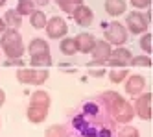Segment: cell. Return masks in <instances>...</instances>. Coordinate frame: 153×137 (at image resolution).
<instances>
[{
  "label": "cell",
  "instance_id": "1",
  "mask_svg": "<svg viewBox=\"0 0 153 137\" xmlns=\"http://www.w3.org/2000/svg\"><path fill=\"white\" fill-rule=\"evenodd\" d=\"M2 48L9 56V59H17L24 54V43L20 39L19 32L15 30H6L2 33Z\"/></svg>",
  "mask_w": 153,
  "mask_h": 137
},
{
  "label": "cell",
  "instance_id": "2",
  "mask_svg": "<svg viewBox=\"0 0 153 137\" xmlns=\"http://www.w3.org/2000/svg\"><path fill=\"white\" fill-rule=\"evenodd\" d=\"M105 98H107L109 104H113V115H114L116 120L127 122V120L133 119V108H131L120 95H116V93H105Z\"/></svg>",
  "mask_w": 153,
  "mask_h": 137
},
{
  "label": "cell",
  "instance_id": "3",
  "mask_svg": "<svg viewBox=\"0 0 153 137\" xmlns=\"http://www.w3.org/2000/svg\"><path fill=\"white\" fill-rule=\"evenodd\" d=\"M149 19H151V13H148V17L144 19V15H142V13L133 11V13H129L126 17V24H127V28H129L131 33H142V32L149 26Z\"/></svg>",
  "mask_w": 153,
  "mask_h": 137
},
{
  "label": "cell",
  "instance_id": "4",
  "mask_svg": "<svg viewBox=\"0 0 153 137\" xmlns=\"http://www.w3.org/2000/svg\"><path fill=\"white\" fill-rule=\"evenodd\" d=\"M105 39L109 44H124L127 41V32L126 28L120 24V22H111L107 28H105Z\"/></svg>",
  "mask_w": 153,
  "mask_h": 137
},
{
  "label": "cell",
  "instance_id": "5",
  "mask_svg": "<svg viewBox=\"0 0 153 137\" xmlns=\"http://www.w3.org/2000/svg\"><path fill=\"white\" fill-rule=\"evenodd\" d=\"M17 78L20 80L22 84H42L45 80L48 78V71H39V68H20L17 72Z\"/></svg>",
  "mask_w": 153,
  "mask_h": 137
},
{
  "label": "cell",
  "instance_id": "6",
  "mask_svg": "<svg viewBox=\"0 0 153 137\" xmlns=\"http://www.w3.org/2000/svg\"><path fill=\"white\" fill-rule=\"evenodd\" d=\"M45 28H46L48 35H50L52 39H59V37H63L65 33H67V30H68L67 22H65L61 17H53V19H50V20L46 22Z\"/></svg>",
  "mask_w": 153,
  "mask_h": 137
},
{
  "label": "cell",
  "instance_id": "7",
  "mask_svg": "<svg viewBox=\"0 0 153 137\" xmlns=\"http://www.w3.org/2000/svg\"><path fill=\"white\" fill-rule=\"evenodd\" d=\"M131 50H127V48H118V50H114V52H111V58H109L107 61L111 63L113 67H126V65H129V61H131Z\"/></svg>",
  "mask_w": 153,
  "mask_h": 137
},
{
  "label": "cell",
  "instance_id": "8",
  "mask_svg": "<svg viewBox=\"0 0 153 137\" xmlns=\"http://www.w3.org/2000/svg\"><path fill=\"white\" fill-rule=\"evenodd\" d=\"M72 15H74L76 22H78L79 26H91L92 24V11L87 6H83V4H79L78 8H76L72 11Z\"/></svg>",
  "mask_w": 153,
  "mask_h": 137
},
{
  "label": "cell",
  "instance_id": "9",
  "mask_svg": "<svg viewBox=\"0 0 153 137\" xmlns=\"http://www.w3.org/2000/svg\"><path fill=\"white\" fill-rule=\"evenodd\" d=\"M111 44H109L107 41H100L98 43L96 41V44H94V48H92V56H94V59L96 61H100V63H103V61H107L109 58H111Z\"/></svg>",
  "mask_w": 153,
  "mask_h": 137
},
{
  "label": "cell",
  "instance_id": "10",
  "mask_svg": "<svg viewBox=\"0 0 153 137\" xmlns=\"http://www.w3.org/2000/svg\"><path fill=\"white\" fill-rule=\"evenodd\" d=\"M137 113L140 119H146V120L151 119V95L149 93H146L144 96H140L137 100Z\"/></svg>",
  "mask_w": 153,
  "mask_h": 137
},
{
  "label": "cell",
  "instance_id": "11",
  "mask_svg": "<svg viewBox=\"0 0 153 137\" xmlns=\"http://www.w3.org/2000/svg\"><path fill=\"white\" fill-rule=\"evenodd\" d=\"M76 44H78V52H92L94 44H96V39L91 35V33H79L76 37Z\"/></svg>",
  "mask_w": 153,
  "mask_h": 137
},
{
  "label": "cell",
  "instance_id": "12",
  "mask_svg": "<svg viewBox=\"0 0 153 137\" xmlns=\"http://www.w3.org/2000/svg\"><path fill=\"white\" fill-rule=\"evenodd\" d=\"M105 9L111 17L126 13V0H105Z\"/></svg>",
  "mask_w": 153,
  "mask_h": 137
},
{
  "label": "cell",
  "instance_id": "13",
  "mask_svg": "<svg viewBox=\"0 0 153 137\" xmlns=\"http://www.w3.org/2000/svg\"><path fill=\"white\" fill-rule=\"evenodd\" d=\"M144 78L142 76H129V80H127V84H126V91L129 95H138L142 89H144Z\"/></svg>",
  "mask_w": 153,
  "mask_h": 137
},
{
  "label": "cell",
  "instance_id": "14",
  "mask_svg": "<svg viewBox=\"0 0 153 137\" xmlns=\"http://www.w3.org/2000/svg\"><path fill=\"white\" fill-rule=\"evenodd\" d=\"M28 119L31 122H41L46 119V108H41V106H33L31 104L28 109Z\"/></svg>",
  "mask_w": 153,
  "mask_h": 137
},
{
  "label": "cell",
  "instance_id": "15",
  "mask_svg": "<svg viewBox=\"0 0 153 137\" xmlns=\"http://www.w3.org/2000/svg\"><path fill=\"white\" fill-rule=\"evenodd\" d=\"M28 50H30V54H31V56L48 54V43H46V41H42V39H33V41L30 43Z\"/></svg>",
  "mask_w": 153,
  "mask_h": 137
},
{
  "label": "cell",
  "instance_id": "16",
  "mask_svg": "<svg viewBox=\"0 0 153 137\" xmlns=\"http://www.w3.org/2000/svg\"><path fill=\"white\" fill-rule=\"evenodd\" d=\"M30 24L33 28H37V30L45 28L46 26V15L42 13V11H33V13L30 15Z\"/></svg>",
  "mask_w": 153,
  "mask_h": 137
},
{
  "label": "cell",
  "instance_id": "17",
  "mask_svg": "<svg viewBox=\"0 0 153 137\" xmlns=\"http://www.w3.org/2000/svg\"><path fill=\"white\" fill-rule=\"evenodd\" d=\"M4 22H7L9 26H20V22H22V17H20L17 13V9H9L6 11V15H4Z\"/></svg>",
  "mask_w": 153,
  "mask_h": 137
},
{
  "label": "cell",
  "instance_id": "18",
  "mask_svg": "<svg viewBox=\"0 0 153 137\" xmlns=\"http://www.w3.org/2000/svg\"><path fill=\"white\" fill-rule=\"evenodd\" d=\"M31 65L33 67H50L52 65V58L50 54H39V56H31Z\"/></svg>",
  "mask_w": 153,
  "mask_h": 137
},
{
  "label": "cell",
  "instance_id": "19",
  "mask_svg": "<svg viewBox=\"0 0 153 137\" xmlns=\"http://www.w3.org/2000/svg\"><path fill=\"white\" fill-rule=\"evenodd\" d=\"M31 104H33V106H41V108H48L50 98H48V95L45 93V91H37V93H33Z\"/></svg>",
  "mask_w": 153,
  "mask_h": 137
},
{
  "label": "cell",
  "instance_id": "20",
  "mask_svg": "<svg viewBox=\"0 0 153 137\" xmlns=\"http://www.w3.org/2000/svg\"><path fill=\"white\" fill-rule=\"evenodd\" d=\"M17 13L20 17H22V15H31V13H33V2H31V0H19Z\"/></svg>",
  "mask_w": 153,
  "mask_h": 137
},
{
  "label": "cell",
  "instance_id": "21",
  "mask_svg": "<svg viewBox=\"0 0 153 137\" xmlns=\"http://www.w3.org/2000/svg\"><path fill=\"white\" fill-rule=\"evenodd\" d=\"M61 52H63V54H68V56H72V54L78 52L76 39H63V41H61Z\"/></svg>",
  "mask_w": 153,
  "mask_h": 137
},
{
  "label": "cell",
  "instance_id": "22",
  "mask_svg": "<svg viewBox=\"0 0 153 137\" xmlns=\"http://www.w3.org/2000/svg\"><path fill=\"white\" fill-rule=\"evenodd\" d=\"M56 2L67 11V13H72V11L76 9V6H79L83 0H56Z\"/></svg>",
  "mask_w": 153,
  "mask_h": 137
},
{
  "label": "cell",
  "instance_id": "23",
  "mask_svg": "<svg viewBox=\"0 0 153 137\" xmlns=\"http://www.w3.org/2000/svg\"><path fill=\"white\" fill-rule=\"evenodd\" d=\"M127 76V68H113V72H111V82L118 84V82H122V80Z\"/></svg>",
  "mask_w": 153,
  "mask_h": 137
},
{
  "label": "cell",
  "instance_id": "24",
  "mask_svg": "<svg viewBox=\"0 0 153 137\" xmlns=\"http://www.w3.org/2000/svg\"><path fill=\"white\" fill-rule=\"evenodd\" d=\"M131 65H135V67H151V59L148 58V56H138V58H131V61H129Z\"/></svg>",
  "mask_w": 153,
  "mask_h": 137
},
{
  "label": "cell",
  "instance_id": "25",
  "mask_svg": "<svg viewBox=\"0 0 153 137\" xmlns=\"http://www.w3.org/2000/svg\"><path fill=\"white\" fill-rule=\"evenodd\" d=\"M46 137H65L63 126H50L46 130Z\"/></svg>",
  "mask_w": 153,
  "mask_h": 137
},
{
  "label": "cell",
  "instance_id": "26",
  "mask_svg": "<svg viewBox=\"0 0 153 137\" xmlns=\"http://www.w3.org/2000/svg\"><path fill=\"white\" fill-rule=\"evenodd\" d=\"M151 35L149 33H146L144 37L140 39V47H142V50H146V54H151Z\"/></svg>",
  "mask_w": 153,
  "mask_h": 137
},
{
  "label": "cell",
  "instance_id": "27",
  "mask_svg": "<svg viewBox=\"0 0 153 137\" xmlns=\"http://www.w3.org/2000/svg\"><path fill=\"white\" fill-rule=\"evenodd\" d=\"M118 137H138V130L137 128H122Z\"/></svg>",
  "mask_w": 153,
  "mask_h": 137
},
{
  "label": "cell",
  "instance_id": "28",
  "mask_svg": "<svg viewBox=\"0 0 153 137\" xmlns=\"http://www.w3.org/2000/svg\"><path fill=\"white\" fill-rule=\"evenodd\" d=\"M131 4L135 8H148L151 4V0H131Z\"/></svg>",
  "mask_w": 153,
  "mask_h": 137
},
{
  "label": "cell",
  "instance_id": "29",
  "mask_svg": "<svg viewBox=\"0 0 153 137\" xmlns=\"http://www.w3.org/2000/svg\"><path fill=\"white\" fill-rule=\"evenodd\" d=\"M9 65H15V67H22V65H24V61H22V59H7V61H6V67H9Z\"/></svg>",
  "mask_w": 153,
  "mask_h": 137
},
{
  "label": "cell",
  "instance_id": "30",
  "mask_svg": "<svg viewBox=\"0 0 153 137\" xmlns=\"http://www.w3.org/2000/svg\"><path fill=\"white\" fill-rule=\"evenodd\" d=\"M91 74L92 76H103L105 71H103V68H91Z\"/></svg>",
  "mask_w": 153,
  "mask_h": 137
},
{
  "label": "cell",
  "instance_id": "31",
  "mask_svg": "<svg viewBox=\"0 0 153 137\" xmlns=\"http://www.w3.org/2000/svg\"><path fill=\"white\" fill-rule=\"evenodd\" d=\"M6 26H7V24L4 22V19H0V33H4V32H6Z\"/></svg>",
  "mask_w": 153,
  "mask_h": 137
},
{
  "label": "cell",
  "instance_id": "32",
  "mask_svg": "<svg viewBox=\"0 0 153 137\" xmlns=\"http://www.w3.org/2000/svg\"><path fill=\"white\" fill-rule=\"evenodd\" d=\"M4 98H6V96H4V91H2V89H0V106H2V104H4Z\"/></svg>",
  "mask_w": 153,
  "mask_h": 137
},
{
  "label": "cell",
  "instance_id": "33",
  "mask_svg": "<svg viewBox=\"0 0 153 137\" xmlns=\"http://www.w3.org/2000/svg\"><path fill=\"white\" fill-rule=\"evenodd\" d=\"M35 2H37V4H42V6H45V4H48V0H35Z\"/></svg>",
  "mask_w": 153,
  "mask_h": 137
},
{
  "label": "cell",
  "instance_id": "34",
  "mask_svg": "<svg viewBox=\"0 0 153 137\" xmlns=\"http://www.w3.org/2000/svg\"><path fill=\"white\" fill-rule=\"evenodd\" d=\"M6 4V0H0V6H4Z\"/></svg>",
  "mask_w": 153,
  "mask_h": 137
}]
</instances>
